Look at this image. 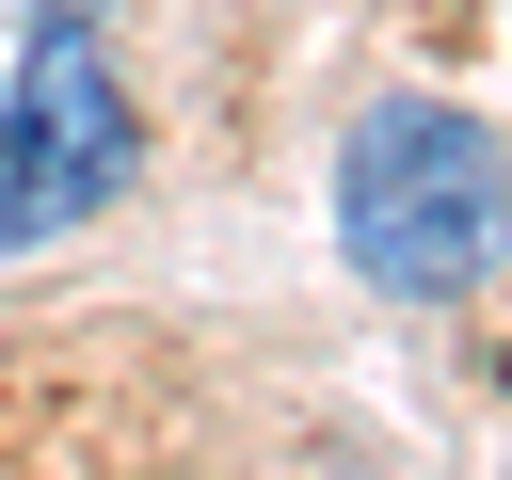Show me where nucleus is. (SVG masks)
<instances>
[{"mask_svg": "<svg viewBox=\"0 0 512 480\" xmlns=\"http://www.w3.org/2000/svg\"><path fill=\"white\" fill-rule=\"evenodd\" d=\"M336 240H352V272L400 288V304L480 288V272L512 256V144H496L480 112H448V96L352 112V144H336Z\"/></svg>", "mask_w": 512, "mask_h": 480, "instance_id": "f257e3e1", "label": "nucleus"}, {"mask_svg": "<svg viewBox=\"0 0 512 480\" xmlns=\"http://www.w3.org/2000/svg\"><path fill=\"white\" fill-rule=\"evenodd\" d=\"M112 192H128V80L80 16H32L16 80H0V256L96 224Z\"/></svg>", "mask_w": 512, "mask_h": 480, "instance_id": "f03ea898", "label": "nucleus"}, {"mask_svg": "<svg viewBox=\"0 0 512 480\" xmlns=\"http://www.w3.org/2000/svg\"><path fill=\"white\" fill-rule=\"evenodd\" d=\"M32 16H96V0H32Z\"/></svg>", "mask_w": 512, "mask_h": 480, "instance_id": "7ed1b4c3", "label": "nucleus"}]
</instances>
